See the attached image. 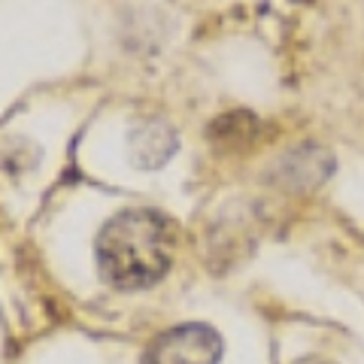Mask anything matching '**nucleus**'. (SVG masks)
<instances>
[{
	"instance_id": "f257e3e1",
	"label": "nucleus",
	"mask_w": 364,
	"mask_h": 364,
	"mask_svg": "<svg viewBox=\"0 0 364 364\" xmlns=\"http://www.w3.org/2000/svg\"><path fill=\"white\" fill-rule=\"evenodd\" d=\"M95 258L109 286L122 291L149 289L173 261V228L155 210H122L97 231Z\"/></svg>"
},
{
	"instance_id": "f03ea898",
	"label": "nucleus",
	"mask_w": 364,
	"mask_h": 364,
	"mask_svg": "<svg viewBox=\"0 0 364 364\" xmlns=\"http://www.w3.org/2000/svg\"><path fill=\"white\" fill-rule=\"evenodd\" d=\"M222 352V334L213 325L186 322L158 334L146 346L140 364H219Z\"/></svg>"
},
{
	"instance_id": "7ed1b4c3",
	"label": "nucleus",
	"mask_w": 364,
	"mask_h": 364,
	"mask_svg": "<svg viewBox=\"0 0 364 364\" xmlns=\"http://www.w3.org/2000/svg\"><path fill=\"white\" fill-rule=\"evenodd\" d=\"M334 170V158L331 152L318 149V146H301V149L289 152L282 158V164L277 167V176L286 188H294V191H310L316 186L331 176Z\"/></svg>"
},
{
	"instance_id": "20e7f679",
	"label": "nucleus",
	"mask_w": 364,
	"mask_h": 364,
	"mask_svg": "<svg viewBox=\"0 0 364 364\" xmlns=\"http://www.w3.org/2000/svg\"><path fill=\"white\" fill-rule=\"evenodd\" d=\"M131 158L136 167H161L170 161V155L176 152V134L173 128H170L167 122L161 119H149L143 124H136V128L131 131Z\"/></svg>"
},
{
	"instance_id": "39448f33",
	"label": "nucleus",
	"mask_w": 364,
	"mask_h": 364,
	"mask_svg": "<svg viewBox=\"0 0 364 364\" xmlns=\"http://www.w3.org/2000/svg\"><path fill=\"white\" fill-rule=\"evenodd\" d=\"M243 122V109H237V112H228V116H222L219 122L213 124V131H210V136L215 143H228L234 149L237 146V140H243V143H249L252 140V134L258 131V128H252V131H240L237 124Z\"/></svg>"
},
{
	"instance_id": "423d86ee",
	"label": "nucleus",
	"mask_w": 364,
	"mask_h": 364,
	"mask_svg": "<svg viewBox=\"0 0 364 364\" xmlns=\"http://www.w3.org/2000/svg\"><path fill=\"white\" fill-rule=\"evenodd\" d=\"M294 364H334V361H328V358H316V355H310V358H298Z\"/></svg>"
}]
</instances>
